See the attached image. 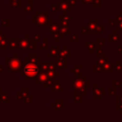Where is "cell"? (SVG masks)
Listing matches in <instances>:
<instances>
[{
    "instance_id": "1",
    "label": "cell",
    "mask_w": 122,
    "mask_h": 122,
    "mask_svg": "<svg viewBox=\"0 0 122 122\" xmlns=\"http://www.w3.org/2000/svg\"><path fill=\"white\" fill-rule=\"evenodd\" d=\"M39 72V67L34 64H28L24 68V75L28 77H34Z\"/></svg>"
}]
</instances>
